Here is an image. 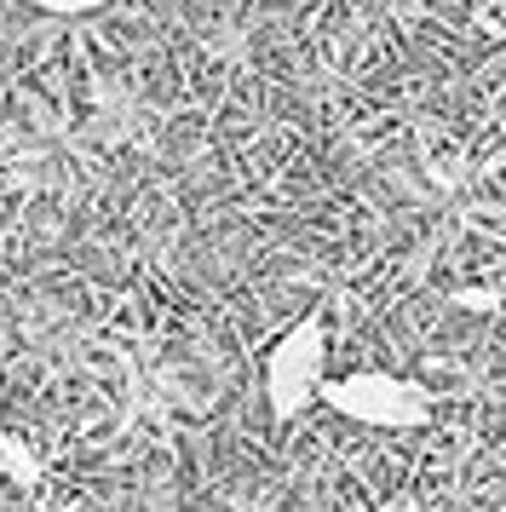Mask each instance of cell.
<instances>
[{"instance_id":"cell-1","label":"cell","mask_w":506,"mask_h":512,"mask_svg":"<svg viewBox=\"0 0 506 512\" xmlns=\"http://www.w3.org/2000/svg\"><path fill=\"white\" fill-rule=\"evenodd\" d=\"M322 403L334 415L357 420V426H374V432H409L432 415V397L420 392L414 380L386 369H357V374H334L322 380Z\"/></svg>"},{"instance_id":"cell-2","label":"cell","mask_w":506,"mask_h":512,"mask_svg":"<svg viewBox=\"0 0 506 512\" xmlns=\"http://www.w3.org/2000/svg\"><path fill=\"white\" fill-rule=\"evenodd\" d=\"M322 369H328V328L322 317H305L265 357V409L276 420H299L322 397Z\"/></svg>"},{"instance_id":"cell-3","label":"cell","mask_w":506,"mask_h":512,"mask_svg":"<svg viewBox=\"0 0 506 512\" xmlns=\"http://www.w3.org/2000/svg\"><path fill=\"white\" fill-rule=\"evenodd\" d=\"M0 461H6V478H12L18 489H35V484H41V466H35V449H29L23 438H12V432L0 438Z\"/></svg>"},{"instance_id":"cell-4","label":"cell","mask_w":506,"mask_h":512,"mask_svg":"<svg viewBox=\"0 0 506 512\" xmlns=\"http://www.w3.org/2000/svg\"><path fill=\"white\" fill-rule=\"evenodd\" d=\"M23 6H41L52 18H81V12H98V6H110V0H23Z\"/></svg>"},{"instance_id":"cell-5","label":"cell","mask_w":506,"mask_h":512,"mask_svg":"<svg viewBox=\"0 0 506 512\" xmlns=\"http://www.w3.org/2000/svg\"><path fill=\"white\" fill-rule=\"evenodd\" d=\"M460 305H478V311H489V305H495V294H483V288H466V294H460Z\"/></svg>"},{"instance_id":"cell-6","label":"cell","mask_w":506,"mask_h":512,"mask_svg":"<svg viewBox=\"0 0 506 512\" xmlns=\"http://www.w3.org/2000/svg\"><path fill=\"white\" fill-rule=\"evenodd\" d=\"M380 512H420V501H409V495H397V501H386Z\"/></svg>"}]
</instances>
